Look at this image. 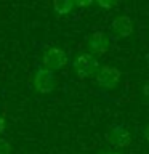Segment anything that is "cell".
<instances>
[{"instance_id":"cell-1","label":"cell","mask_w":149,"mask_h":154,"mask_svg":"<svg viewBox=\"0 0 149 154\" xmlns=\"http://www.w3.org/2000/svg\"><path fill=\"white\" fill-rule=\"evenodd\" d=\"M74 71L80 79L96 75L99 71V63L91 53H82L74 60Z\"/></svg>"},{"instance_id":"cell-2","label":"cell","mask_w":149,"mask_h":154,"mask_svg":"<svg viewBox=\"0 0 149 154\" xmlns=\"http://www.w3.org/2000/svg\"><path fill=\"white\" fill-rule=\"evenodd\" d=\"M42 64H43V69H48L51 72L58 71L67 64V55L61 48H56V47L48 48L42 56Z\"/></svg>"},{"instance_id":"cell-3","label":"cell","mask_w":149,"mask_h":154,"mask_svg":"<svg viewBox=\"0 0 149 154\" xmlns=\"http://www.w3.org/2000/svg\"><path fill=\"white\" fill-rule=\"evenodd\" d=\"M56 85V79L55 74L48 69H38L34 75V88H35L38 93H50L53 91Z\"/></svg>"},{"instance_id":"cell-4","label":"cell","mask_w":149,"mask_h":154,"mask_svg":"<svg viewBox=\"0 0 149 154\" xmlns=\"http://www.w3.org/2000/svg\"><path fill=\"white\" fill-rule=\"evenodd\" d=\"M120 80V71L112 66H103L96 72V82L101 88H114Z\"/></svg>"},{"instance_id":"cell-5","label":"cell","mask_w":149,"mask_h":154,"mask_svg":"<svg viewBox=\"0 0 149 154\" xmlns=\"http://www.w3.org/2000/svg\"><path fill=\"white\" fill-rule=\"evenodd\" d=\"M108 140L111 144H114L117 148H125L132 143V137H130L128 130L123 125H115V127L111 128L108 133Z\"/></svg>"},{"instance_id":"cell-6","label":"cell","mask_w":149,"mask_h":154,"mask_svg":"<svg viewBox=\"0 0 149 154\" xmlns=\"http://www.w3.org/2000/svg\"><path fill=\"white\" fill-rule=\"evenodd\" d=\"M109 48V38L104 32H93L88 38V50L96 55H103Z\"/></svg>"},{"instance_id":"cell-7","label":"cell","mask_w":149,"mask_h":154,"mask_svg":"<svg viewBox=\"0 0 149 154\" xmlns=\"http://www.w3.org/2000/svg\"><path fill=\"white\" fill-rule=\"evenodd\" d=\"M111 27L115 37H128L133 32V23L128 16H117L112 21Z\"/></svg>"},{"instance_id":"cell-8","label":"cell","mask_w":149,"mask_h":154,"mask_svg":"<svg viewBox=\"0 0 149 154\" xmlns=\"http://www.w3.org/2000/svg\"><path fill=\"white\" fill-rule=\"evenodd\" d=\"M74 7H75V2H71V0H56V2H53V10L58 14L71 13Z\"/></svg>"},{"instance_id":"cell-9","label":"cell","mask_w":149,"mask_h":154,"mask_svg":"<svg viewBox=\"0 0 149 154\" xmlns=\"http://www.w3.org/2000/svg\"><path fill=\"white\" fill-rule=\"evenodd\" d=\"M11 152V144L7 140H0V154H10Z\"/></svg>"},{"instance_id":"cell-10","label":"cell","mask_w":149,"mask_h":154,"mask_svg":"<svg viewBox=\"0 0 149 154\" xmlns=\"http://www.w3.org/2000/svg\"><path fill=\"white\" fill-rule=\"evenodd\" d=\"M98 5H99V7H103V8H112L115 3H112V2H111V3L109 2H98Z\"/></svg>"},{"instance_id":"cell-11","label":"cell","mask_w":149,"mask_h":154,"mask_svg":"<svg viewBox=\"0 0 149 154\" xmlns=\"http://www.w3.org/2000/svg\"><path fill=\"white\" fill-rule=\"evenodd\" d=\"M143 95L146 96V98H149V82H146L143 87Z\"/></svg>"},{"instance_id":"cell-12","label":"cell","mask_w":149,"mask_h":154,"mask_svg":"<svg viewBox=\"0 0 149 154\" xmlns=\"http://www.w3.org/2000/svg\"><path fill=\"white\" fill-rule=\"evenodd\" d=\"M90 5H93V2H77L75 7H90Z\"/></svg>"},{"instance_id":"cell-13","label":"cell","mask_w":149,"mask_h":154,"mask_svg":"<svg viewBox=\"0 0 149 154\" xmlns=\"http://www.w3.org/2000/svg\"><path fill=\"white\" fill-rule=\"evenodd\" d=\"M5 130V120H3V117H0V133H2Z\"/></svg>"},{"instance_id":"cell-14","label":"cell","mask_w":149,"mask_h":154,"mask_svg":"<svg viewBox=\"0 0 149 154\" xmlns=\"http://www.w3.org/2000/svg\"><path fill=\"white\" fill-rule=\"evenodd\" d=\"M144 137H146V140L149 141V125H147L146 128H144Z\"/></svg>"},{"instance_id":"cell-15","label":"cell","mask_w":149,"mask_h":154,"mask_svg":"<svg viewBox=\"0 0 149 154\" xmlns=\"http://www.w3.org/2000/svg\"><path fill=\"white\" fill-rule=\"evenodd\" d=\"M146 63H147V67H149V53L146 55Z\"/></svg>"},{"instance_id":"cell-16","label":"cell","mask_w":149,"mask_h":154,"mask_svg":"<svg viewBox=\"0 0 149 154\" xmlns=\"http://www.w3.org/2000/svg\"><path fill=\"white\" fill-rule=\"evenodd\" d=\"M104 154H117V152H104Z\"/></svg>"}]
</instances>
